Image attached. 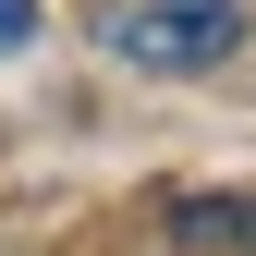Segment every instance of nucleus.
I'll use <instances>...</instances> for the list:
<instances>
[{
	"mask_svg": "<svg viewBox=\"0 0 256 256\" xmlns=\"http://www.w3.org/2000/svg\"><path fill=\"white\" fill-rule=\"evenodd\" d=\"M98 49L134 61V74H208V61L244 49V0H110Z\"/></svg>",
	"mask_w": 256,
	"mask_h": 256,
	"instance_id": "1",
	"label": "nucleus"
},
{
	"mask_svg": "<svg viewBox=\"0 0 256 256\" xmlns=\"http://www.w3.org/2000/svg\"><path fill=\"white\" fill-rule=\"evenodd\" d=\"M171 244H256V196H171Z\"/></svg>",
	"mask_w": 256,
	"mask_h": 256,
	"instance_id": "2",
	"label": "nucleus"
},
{
	"mask_svg": "<svg viewBox=\"0 0 256 256\" xmlns=\"http://www.w3.org/2000/svg\"><path fill=\"white\" fill-rule=\"evenodd\" d=\"M37 37V0H0V49H24Z\"/></svg>",
	"mask_w": 256,
	"mask_h": 256,
	"instance_id": "3",
	"label": "nucleus"
}]
</instances>
